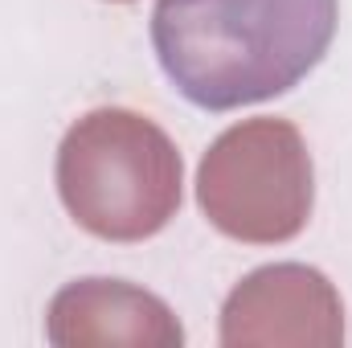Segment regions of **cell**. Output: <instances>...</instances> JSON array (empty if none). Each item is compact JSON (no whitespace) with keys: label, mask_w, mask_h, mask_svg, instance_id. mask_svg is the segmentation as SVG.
Wrapping results in <instances>:
<instances>
[{"label":"cell","mask_w":352,"mask_h":348,"mask_svg":"<svg viewBox=\"0 0 352 348\" xmlns=\"http://www.w3.org/2000/svg\"><path fill=\"white\" fill-rule=\"evenodd\" d=\"M340 0H160L152 45L201 111H238L299 87L328 54Z\"/></svg>","instance_id":"cell-1"},{"label":"cell","mask_w":352,"mask_h":348,"mask_svg":"<svg viewBox=\"0 0 352 348\" xmlns=\"http://www.w3.org/2000/svg\"><path fill=\"white\" fill-rule=\"evenodd\" d=\"M58 188L90 234L111 242L152 238L180 205V156L144 115L94 111L62 144Z\"/></svg>","instance_id":"cell-2"}]
</instances>
